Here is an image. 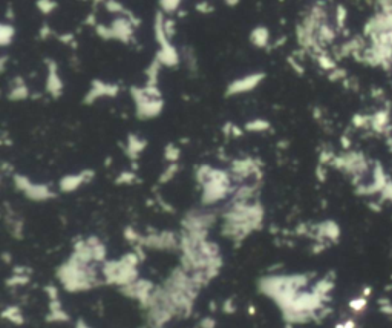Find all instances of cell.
Returning <instances> with one entry per match:
<instances>
[{
    "label": "cell",
    "instance_id": "6da1fadb",
    "mask_svg": "<svg viewBox=\"0 0 392 328\" xmlns=\"http://www.w3.org/2000/svg\"><path fill=\"white\" fill-rule=\"evenodd\" d=\"M131 95L135 100L136 115L142 120H150L158 117L162 112L164 100L161 97V91L155 85H147L142 88H132Z\"/></svg>",
    "mask_w": 392,
    "mask_h": 328
},
{
    "label": "cell",
    "instance_id": "7a4b0ae2",
    "mask_svg": "<svg viewBox=\"0 0 392 328\" xmlns=\"http://www.w3.org/2000/svg\"><path fill=\"white\" fill-rule=\"evenodd\" d=\"M265 78V74L263 72H253V74H249V75H244L227 86V91L225 94L232 97V95H241V94H247V92H252L255 88H258Z\"/></svg>",
    "mask_w": 392,
    "mask_h": 328
},
{
    "label": "cell",
    "instance_id": "3957f363",
    "mask_svg": "<svg viewBox=\"0 0 392 328\" xmlns=\"http://www.w3.org/2000/svg\"><path fill=\"white\" fill-rule=\"evenodd\" d=\"M109 26H111L114 40H120V42H123V43H129L131 40L133 38L135 26H133V23L131 22V20L128 17H125V15L117 17Z\"/></svg>",
    "mask_w": 392,
    "mask_h": 328
},
{
    "label": "cell",
    "instance_id": "277c9868",
    "mask_svg": "<svg viewBox=\"0 0 392 328\" xmlns=\"http://www.w3.org/2000/svg\"><path fill=\"white\" fill-rule=\"evenodd\" d=\"M118 91H120V88L117 85L105 83V81H101V80H94L89 92L85 97V103L91 105L95 100L103 98V97H115L118 94Z\"/></svg>",
    "mask_w": 392,
    "mask_h": 328
},
{
    "label": "cell",
    "instance_id": "5b68a950",
    "mask_svg": "<svg viewBox=\"0 0 392 328\" xmlns=\"http://www.w3.org/2000/svg\"><path fill=\"white\" fill-rule=\"evenodd\" d=\"M46 91L54 97H60L61 92H63V81H61L60 75H58V69L57 65L54 63L52 60H48V80H46Z\"/></svg>",
    "mask_w": 392,
    "mask_h": 328
},
{
    "label": "cell",
    "instance_id": "8992f818",
    "mask_svg": "<svg viewBox=\"0 0 392 328\" xmlns=\"http://www.w3.org/2000/svg\"><path fill=\"white\" fill-rule=\"evenodd\" d=\"M155 58L159 61L162 66H169V68L178 66L179 61H181V55H179L178 49L172 43H169L166 46H159Z\"/></svg>",
    "mask_w": 392,
    "mask_h": 328
},
{
    "label": "cell",
    "instance_id": "52a82bcc",
    "mask_svg": "<svg viewBox=\"0 0 392 328\" xmlns=\"http://www.w3.org/2000/svg\"><path fill=\"white\" fill-rule=\"evenodd\" d=\"M29 97V89L25 83V80L23 78H14L12 81V88L8 94V98L9 100H14V101H20V100H25Z\"/></svg>",
    "mask_w": 392,
    "mask_h": 328
},
{
    "label": "cell",
    "instance_id": "ba28073f",
    "mask_svg": "<svg viewBox=\"0 0 392 328\" xmlns=\"http://www.w3.org/2000/svg\"><path fill=\"white\" fill-rule=\"evenodd\" d=\"M250 42L256 48H266L270 43V31L265 26H256L250 32Z\"/></svg>",
    "mask_w": 392,
    "mask_h": 328
},
{
    "label": "cell",
    "instance_id": "9c48e42d",
    "mask_svg": "<svg viewBox=\"0 0 392 328\" xmlns=\"http://www.w3.org/2000/svg\"><path fill=\"white\" fill-rule=\"evenodd\" d=\"M147 146V141L146 140H142V138H139V137H136V135H129V138H128V154L131 155V157H136L144 148Z\"/></svg>",
    "mask_w": 392,
    "mask_h": 328
},
{
    "label": "cell",
    "instance_id": "30bf717a",
    "mask_svg": "<svg viewBox=\"0 0 392 328\" xmlns=\"http://www.w3.org/2000/svg\"><path fill=\"white\" fill-rule=\"evenodd\" d=\"M86 173H81V175H74V176H66L63 181H61V189L66 190V192H71V190H75L81 182L86 179L85 176Z\"/></svg>",
    "mask_w": 392,
    "mask_h": 328
},
{
    "label": "cell",
    "instance_id": "8fae6325",
    "mask_svg": "<svg viewBox=\"0 0 392 328\" xmlns=\"http://www.w3.org/2000/svg\"><path fill=\"white\" fill-rule=\"evenodd\" d=\"M271 128L270 121L266 120H262V118H256V120H252L245 125V131L249 132H265Z\"/></svg>",
    "mask_w": 392,
    "mask_h": 328
},
{
    "label": "cell",
    "instance_id": "7c38bea8",
    "mask_svg": "<svg viewBox=\"0 0 392 328\" xmlns=\"http://www.w3.org/2000/svg\"><path fill=\"white\" fill-rule=\"evenodd\" d=\"M14 28L12 25L9 23H2V26H0V45L2 46H8L12 43V38H14Z\"/></svg>",
    "mask_w": 392,
    "mask_h": 328
},
{
    "label": "cell",
    "instance_id": "4fadbf2b",
    "mask_svg": "<svg viewBox=\"0 0 392 328\" xmlns=\"http://www.w3.org/2000/svg\"><path fill=\"white\" fill-rule=\"evenodd\" d=\"M161 63L159 61L155 58L153 61H152V65L147 68V71H146V75H147V85H155V86H158V77H159V69H161Z\"/></svg>",
    "mask_w": 392,
    "mask_h": 328
},
{
    "label": "cell",
    "instance_id": "5bb4252c",
    "mask_svg": "<svg viewBox=\"0 0 392 328\" xmlns=\"http://www.w3.org/2000/svg\"><path fill=\"white\" fill-rule=\"evenodd\" d=\"M182 0H159V6L164 14H173L179 9Z\"/></svg>",
    "mask_w": 392,
    "mask_h": 328
},
{
    "label": "cell",
    "instance_id": "9a60e30c",
    "mask_svg": "<svg viewBox=\"0 0 392 328\" xmlns=\"http://www.w3.org/2000/svg\"><path fill=\"white\" fill-rule=\"evenodd\" d=\"M105 6H106V9L109 11V12H112V14H121V15H128V9L123 6L118 0H106L105 2Z\"/></svg>",
    "mask_w": 392,
    "mask_h": 328
},
{
    "label": "cell",
    "instance_id": "2e32d148",
    "mask_svg": "<svg viewBox=\"0 0 392 328\" xmlns=\"http://www.w3.org/2000/svg\"><path fill=\"white\" fill-rule=\"evenodd\" d=\"M37 8L40 12H43V14H51L57 9V2L55 0H37Z\"/></svg>",
    "mask_w": 392,
    "mask_h": 328
},
{
    "label": "cell",
    "instance_id": "e0dca14e",
    "mask_svg": "<svg viewBox=\"0 0 392 328\" xmlns=\"http://www.w3.org/2000/svg\"><path fill=\"white\" fill-rule=\"evenodd\" d=\"M179 149L175 146V145H169L167 148H166V158L169 160V161H172V163H175L178 158H179Z\"/></svg>",
    "mask_w": 392,
    "mask_h": 328
},
{
    "label": "cell",
    "instance_id": "ac0fdd59",
    "mask_svg": "<svg viewBox=\"0 0 392 328\" xmlns=\"http://www.w3.org/2000/svg\"><path fill=\"white\" fill-rule=\"evenodd\" d=\"M175 26H176L175 20L166 18V22H164V29H166V34H167V37H169L170 40H172V37L175 35Z\"/></svg>",
    "mask_w": 392,
    "mask_h": 328
},
{
    "label": "cell",
    "instance_id": "d6986e66",
    "mask_svg": "<svg viewBox=\"0 0 392 328\" xmlns=\"http://www.w3.org/2000/svg\"><path fill=\"white\" fill-rule=\"evenodd\" d=\"M196 11L201 12V14H210V12L215 11V8H213L209 2H199V3L196 5Z\"/></svg>",
    "mask_w": 392,
    "mask_h": 328
},
{
    "label": "cell",
    "instance_id": "ffe728a7",
    "mask_svg": "<svg viewBox=\"0 0 392 328\" xmlns=\"http://www.w3.org/2000/svg\"><path fill=\"white\" fill-rule=\"evenodd\" d=\"M72 40H74V35H72V34H66V35H61V37H60V42H63V43H72Z\"/></svg>",
    "mask_w": 392,
    "mask_h": 328
},
{
    "label": "cell",
    "instance_id": "44dd1931",
    "mask_svg": "<svg viewBox=\"0 0 392 328\" xmlns=\"http://www.w3.org/2000/svg\"><path fill=\"white\" fill-rule=\"evenodd\" d=\"M49 35H51V29L45 25V26L42 28V31H40V37H42V38H48Z\"/></svg>",
    "mask_w": 392,
    "mask_h": 328
},
{
    "label": "cell",
    "instance_id": "7402d4cb",
    "mask_svg": "<svg viewBox=\"0 0 392 328\" xmlns=\"http://www.w3.org/2000/svg\"><path fill=\"white\" fill-rule=\"evenodd\" d=\"M224 3L227 5V6H236L238 3H239V0H224Z\"/></svg>",
    "mask_w": 392,
    "mask_h": 328
},
{
    "label": "cell",
    "instance_id": "603a6c76",
    "mask_svg": "<svg viewBox=\"0 0 392 328\" xmlns=\"http://www.w3.org/2000/svg\"><path fill=\"white\" fill-rule=\"evenodd\" d=\"M95 3H101V2H106V0H94Z\"/></svg>",
    "mask_w": 392,
    "mask_h": 328
}]
</instances>
